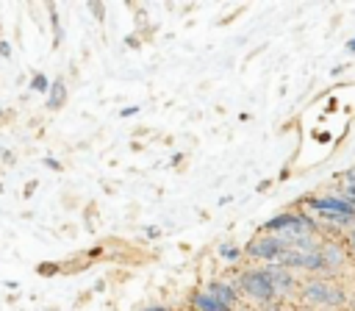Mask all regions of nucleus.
Here are the masks:
<instances>
[{
    "instance_id": "nucleus-1",
    "label": "nucleus",
    "mask_w": 355,
    "mask_h": 311,
    "mask_svg": "<svg viewBox=\"0 0 355 311\" xmlns=\"http://www.w3.org/2000/svg\"><path fill=\"white\" fill-rule=\"evenodd\" d=\"M297 208L316 214V222H327L338 230L355 228V205L344 194H305L297 200Z\"/></svg>"
},
{
    "instance_id": "nucleus-2",
    "label": "nucleus",
    "mask_w": 355,
    "mask_h": 311,
    "mask_svg": "<svg viewBox=\"0 0 355 311\" xmlns=\"http://www.w3.org/2000/svg\"><path fill=\"white\" fill-rule=\"evenodd\" d=\"M261 233H275L283 239H297V236H319L322 225L302 208H291V211H280L272 219H266L261 225Z\"/></svg>"
},
{
    "instance_id": "nucleus-3",
    "label": "nucleus",
    "mask_w": 355,
    "mask_h": 311,
    "mask_svg": "<svg viewBox=\"0 0 355 311\" xmlns=\"http://www.w3.org/2000/svg\"><path fill=\"white\" fill-rule=\"evenodd\" d=\"M300 300L311 308H330V311H341L349 303L344 286L327 278H308L305 283H300Z\"/></svg>"
},
{
    "instance_id": "nucleus-4",
    "label": "nucleus",
    "mask_w": 355,
    "mask_h": 311,
    "mask_svg": "<svg viewBox=\"0 0 355 311\" xmlns=\"http://www.w3.org/2000/svg\"><path fill=\"white\" fill-rule=\"evenodd\" d=\"M233 283H236V289H239L247 300H252V303L269 305V303L280 300V297H277V289H275V283H272V278H269V272H266V267L241 269Z\"/></svg>"
},
{
    "instance_id": "nucleus-5",
    "label": "nucleus",
    "mask_w": 355,
    "mask_h": 311,
    "mask_svg": "<svg viewBox=\"0 0 355 311\" xmlns=\"http://www.w3.org/2000/svg\"><path fill=\"white\" fill-rule=\"evenodd\" d=\"M288 250V242L283 236L275 233H258L244 244V255L252 261H266V264H277Z\"/></svg>"
},
{
    "instance_id": "nucleus-6",
    "label": "nucleus",
    "mask_w": 355,
    "mask_h": 311,
    "mask_svg": "<svg viewBox=\"0 0 355 311\" xmlns=\"http://www.w3.org/2000/svg\"><path fill=\"white\" fill-rule=\"evenodd\" d=\"M277 264L291 269V272H305V275H313V278L330 275V269H327V264H324L319 250H286V255Z\"/></svg>"
},
{
    "instance_id": "nucleus-7",
    "label": "nucleus",
    "mask_w": 355,
    "mask_h": 311,
    "mask_svg": "<svg viewBox=\"0 0 355 311\" xmlns=\"http://www.w3.org/2000/svg\"><path fill=\"white\" fill-rule=\"evenodd\" d=\"M263 267H266V272H269V278H272V283L277 289V297L300 294V278H297V272H291V269H286L280 264H263Z\"/></svg>"
},
{
    "instance_id": "nucleus-8",
    "label": "nucleus",
    "mask_w": 355,
    "mask_h": 311,
    "mask_svg": "<svg viewBox=\"0 0 355 311\" xmlns=\"http://www.w3.org/2000/svg\"><path fill=\"white\" fill-rule=\"evenodd\" d=\"M216 303H222L225 308H239V289H236V283L233 280H219V278H211L205 286H202Z\"/></svg>"
},
{
    "instance_id": "nucleus-9",
    "label": "nucleus",
    "mask_w": 355,
    "mask_h": 311,
    "mask_svg": "<svg viewBox=\"0 0 355 311\" xmlns=\"http://www.w3.org/2000/svg\"><path fill=\"white\" fill-rule=\"evenodd\" d=\"M319 253H322V258H324V264H327L330 275H338V272H344V269H347L349 253L344 250V244H341V242L324 239V242H322V247H319Z\"/></svg>"
},
{
    "instance_id": "nucleus-10",
    "label": "nucleus",
    "mask_w": 355,
    "mask_h": 311,
    "mask_svg": "<svg viewBox=\"0 0 355 311\" xmlns=\"http://www.w3.org/2000/svg\"><path fill=\"white\" fill-rule=\"evenodd\" d=\"M189 305H191V311H230L222 303H216L205 289H194L189 294Z\"/></svg>"
},
{
    "instance_id": "nucleus-11",
    "label": "nucleus",
    "mask_w": 355,
    "mask_h": 311,
    "mask_svg": "<svg viewBox=\"0 0 355 311\" xmlns=\"http://www.w3.org/2000/svg\"><path fill=\"white\" fill-rule=\"evenodd\" d=\"M67 97H69L67 83H64L61 78H55V81H53V86H50V92H47V108H50V111L64 108V106H67Z\"/></svg>"
},
{
    "instance_id": "nucleus-12",
    "label": "nucleus",
    "mask_w": 355,
    "mask_h": 311,
    "mask_svg": "<svg viewBox=\"0 0 355 311\" xmlns=\"http://www.w3.org/2000/svg\"><path fill=\"white\" fill-rule=\"evenodd\" d=\"M216 253H219V258H222L225 264H236V261L244 255V247H239V244H233V242H222Z\"/></svg>"
},
{
    "instance_id": "nucleus-13",
    "label": "nucleus",
    "mask_w": 355,
    "mask_h": 311,
    "mask_svg": "<svg viewBox=\"0 0 355 311\" xmlns=\"http://www.w3.org/2000/svg\"><path fill=\"white\" fill-rule=\"evenodd\" d=\"M47 11H50V31H53V50H55L64 42V31H61V19H58L55 6H47Z\"/></svg>"
},
{
    "instance_id": "nucleus-14",
    "label": "nucleus",
    "mask_w": 355,
    "mask_h": 311,
    "mask_svg": "<svg viewBox=\"0 0 355 311\" xmlns=\"http://www.w3.org/2000/svg\"><path fill=\"white\" fill-rule=\"evenodd\" d=\"M50 86H53V81H50L44 72H33V78H31V89H33V92L47 94V92H50Z\"/></svg>"
},
{
    "instance_id": "nucleus-15",
    "label": "nucleus",
    "mask_w": 355,
    "mask_h": 311,
    "mask_svg": "<svg viewBox=\"0 0 355 311\" xmlns=\"http://www.w3.org/2000/svg\"><path fill=\"white\" fill-rule=\"evenodd\" d=\"M86 8L92 11V17H94V19H100V22H103V17H105V6H103V3H89Z\"/></svg>"
},
{
    "instance_id": "nucleus-16",
    "label": "nucleus",
    "mask_w": 355,
    "mask_h": 311,
    "mask_svg": "<svg viewBox=\"0 0 355 311\" xmlns=\"http://www.w3.org/2000/svg\"><path fill=\"white\" fill-rule=\"evenodd\" d=\"M338 180H341V183H349V186H355V164H352L349 169L338 172Z\"/></svg>"
},
{
    "instance_id": "nucleus-17",
    "label": "nucleus",
    "mask_w": 355,
    "mask_h": 311,
    "mask_svg": "<svg viewBox=\"0 0 355 311\" xmlns=\"http://www.w3.org/2000/svg\"><path fill=\"white\" fill-rule=\"evenodd\" d=\"M344 242H347V250H349V255L355 258V228H349V230H347Z\"/></svg>"
},
{
    "instance_id": "nucleus-18",
    "label": "nucleus",
    "mask_w": 355,
    "mask_h": 311,
    "mask_svg": "<svg viewBox=\"0 0 355 311\" xmlns=\"http://www.w3.org/2000/svg\"><path fill=\"white\" fill-rule=\"evenodd\" d=\"M338 194H344V197H347V200L355 205V186H349V183H341V192H338Z\"/></svg>"
},
{
    "instance_id": "nucleus-19",
    "label": "nucleus",
    "mask_w": 355,
    "mask_h": 311,
    "mask_svg": "<svg viewBox=\"0 0 355 311\" xmlns=\"http://www.w3.org/2000/svg\"><path fill=\"white\" fill-rule=\"evenodd\" d=\"M44 167L53 169V172H64V164H61L58 158H44Z\"/></svg>"
},
{
    "instance_id": "nucleus-20",
    "label": "nucleus",
    "mask_w": 355,
    "mask_h": 311,
    "mask_svg": "<svg viewBox=\"0 0 355 311\" xmlns=\"http://www.w3.org/2000/svg\"><path fill=\"white\" fill-rule=\"evenodd\" d=\"M36 189H39V180H36V178H33V180H28V183H25V186H22V197H31V194H33V192H36Z\"/></svg>"
},
{
    "instance_id": "nucleus-21",
    "label": "nucleus",
    "mask_w": 355,
    "mask_h": 311,
    "mask_svg": "<svg viewBox=\"0 0 355 311\" xmlns=\"http://www.w3.org/2000/svg\"><path fill=\"white\" fill-rule=\"evenodd\" d=\"M58 269H61V267H58V264H50V261H47V264H44V267H39V275H44V278H47V275H55V272H58Z\"/></svg>"
},
{
    "instance_id": "nucleus-22",
    "label": "nucleus",
    "mask_w": 355,
    "mask_h": 311,
    "mask_svg": "<svg viewBox=\"0 0 355 311\" xmlns=\"http://www.w3.org/2000/svg\"><path fill=\"white\" fill-rule=\"evenodd\" d=\"M125 44H128V47H133V50H136V47H139V44H141V36H139V33H130V36H125Z\"/></svg>"
},
{
    "instance_id": "nucleus-23",
    "label": "nucleus",
    "mask_w": 355,
    "mask_h": 311,
    "mask_svg": "<svg viewBox=\"0 0 355 311\" xmlns=\"http://www.w3.org/2000/svg\"><path fill=\"white\" fill-rule=\"evenodd\" d=\"M0 58H11V44L6 39H0Z\"/></svg>"
},
{
    "instance_id": "nucleus-24",
    "label": "nucleus",
    "mask_w": 355,
    "mask_h": 311,
    "mask_svg": "<svg viewBox=\"0 0 355 311\" xmlns=\"http://www.w3.org/2000/svg\"><path fill=\"white\" fill-rule=\"evenodd\" d=\"M133 114H139V106H128L119 111V117H133Z\"/></svg>"
},
{
    "instance_id": "nucleus-25",
    "label": "nucleus",
    "mask_w": 355,
    "mask_h": 311,
    "mask_svg": "<svg viewBox=\"0 0 355 311\" xmlns=\"http://www.w3.org/2000/svg\"><path fill=\"white\" fill-rule=\"evenodd\" d=\"M144 236H147V239H158V236H161V230L150 225V228H144Z\"/></svg>"
},
{
    "instance_id": "nucleus-26",
    "label": "nucleus",
    "mask_w": 355,
    "mask_h": 311,
    "mask_svg": "<svg viewBox=\"0 0 355 311\" xmlns=\"http://www.w3.org/2000/svg\"><path fill=\"white\" fill-rule=\"evenodd\" d=\"M183 158H186V153H175V156L169 158V164H172V167H178V164H180Z\"/></svg>"
},
{
    "instance_id": "nucleus-27",
    "label": "nucleus",
    "mask_w": 355,
    "mask_h": 311,
    "mask_svg": "<svg viewBox=\"0 0 355 311\" xmlns=\"http://www.w3.org/2000/svg\"><path fill=\"white\" fill-rule=\"evenodd\" d=\"M139 311H172V308H166V305H147V308H139Z\"/></svg>"
},
{
    "instance_id": "nucleus-28",
    "label": "nucleus",
    "mask_w": 355,
    "mask_h": 311,
    "mask_svg": "<svg viewBox=\"0 0 355 311\" xmlns=\"http://www.w3.org/2000/svg\"><path fill=\"white\" fill-rule=\"evenodd\" d=\"M316 142H330V133H324V131H322V133H316Z\"/></svg>"
},
{
    "instance_id": "nucleus-29",
    "label": "nucleus",
    "mask_w": 355,
    "mask_h": 311,
    "mask_svg": "<svg viewBox=\"0 0 355 311\" xmlns=\"http://www.w3.org/2000/svg\"><path fill=\"white\" fill-rule=\"evenodd\" d=\"M3 164H14V156H11V153H8V150H6V153H3Z\"/></svg>"
},
{
    "instance_id": "nucleus-30",
    "label": "nucleus",
    "mask_w": 355,
    "mask_h": 311,
    "mask_svg": "<svg viewBox=\"0 0 355 311\" xmlns=\"http://www.w3.org/2000/svg\"><path fill=\"white\" fill-rule=\"evenodd\" d=\"M269 186H272V180H261V183H258V192H266Z\"/></svg>"
},
{
    "instance_id": "nucleus-31",
    "label": "nucleus",
    "mask_w": 355,
    "mask_h": 311,
    "mask_svg": "<svg viewBox=\"0 0 355 311\" xmlns=\"http://www.w3.org/2000/svg\"><path fill=\"white\" fill-rule=\"evenodd\" d=\"M89 255H92V258H97V255H103V247H92V250H89Z\"/></svg>"
},
{
    "instance_id": "nucleus-32",
    "label": "nucleus",
    "mask_w": 355,
    "mask_h": 311,
    "mask_svg": "<svg viewBox=\"0 0 355 311\" xmlns=\"http://www.w3.org/2000/svg\"><path fill=\"white\" fill-rule=\"evenodd\" d=\"M347 50H349V53H355V36H352V39L347 42Z\"/></svg>"
},
{
    "instance_id": "nucleus-33",
    "label": "nucleus",
    "mask_w": 355,
    "mask_h": 311,
    "mask_svg": "<svg viewBox=\"0 0 355 311\" xmlns=\"http://www.w3.org/2000/svg\"><path fill=\"white\" fill-rule=\"evenodd\" d=\"M6 114H8V111H6V108H0V119H3V117H6Z\"/></svg>"
},
{
    "instance_id": "nucleus-34",
    "label": "nucleus",
    "mask_w": 355,
    "mask_h": 311,
    "mask_svg": "<svg viewBox=\"0 0 355 311\" xmlns=\"http://www.w3.org/2000/svg\"><path fill=\"white\" fill-rule=\"evenodd\" d=\"M0 194H3V183H0Z\"/></svg>"
}]
</instances>
